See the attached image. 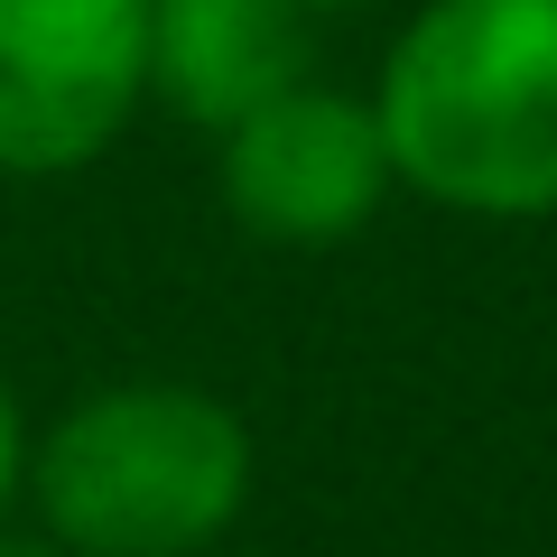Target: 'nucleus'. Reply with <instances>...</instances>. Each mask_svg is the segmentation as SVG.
<instances>
[{"label": "nucleus", "mask_w": 557, "mask_h": 557, "mask_svg": "<svg viewBox=\"0 0 557 557\" xmlns=\"http://www.w3.org/2000/svg\"><path fill=\"white\" fill-rule=\"evenodd\" d=\"M391 177L437 214H557V0H428L381 57Z\"/></svg>", "instance_id": "obj_1"}, {"label": "nucleus", "mask_w": 557, "mask_h": 557, "mask_svg": "<svg viewBox=\"0 0 557 557\" xmlns=\"http://www.w3.org/2000/svg\"><path fill=\"white\" fill-rule=\"evenodd\" d=\"M20 493L75 557H196L251 502V428L196 381H112L28 446Z\"/></svg>", "instance_id": "obj_2"}, {"label": "nucleus", "mask_w": 557, "mask_h": 557, "mask_svg": "<svg viewBox=\"0 0 557 557\" xmlns=\"http://www.w3.org/2000/svg\"><path fill=\"white\" fill-rule=\"evenodd\" d=\"M149 102V0H0V177L102 159Z\"/></svg>", "instance_id": "obj_3"}, {"label": "nucleus", "mask_w": 557, "mask_h": 557, "mask_svg": "<svg viewBox=\"0 0 557 557\" xmlns=\"http://www.w3.org/2000/svg\"><path fill=\"white\" fill-rule=\"evenodd\" d=\"M223 139V205L251 223L260 242H344L381 214L391 196V149H381V121L362 94H335V84H288L260 112H242Z\"/></svg>", "instance_id": "obj_4"}, {"label": "nucleus", "mask_w": 557, "mask_h": 557, "mask_svg": "<svg viewBox=\"0 0 557 557\" xmlns=\"http://www.w3.org/2000/svg\"><path fill=\"white\" fill-rule=\"evenodd\" d=\"M288 84H307L298 0H149V94L177 121L233 131Z\"/></svg>", "instance_id": "obj_5"}, {"label": "nucleus", "mask_w": 557, "mask_h": 557, "mask_svg": "<svg viewBox=\"0 0 557 557\" xmlns=\"http://www.w3.org/2000/svg\"><path fill=\"white\" fill-rule=\"evenodd\" d=\"M20 465H28V428H20L10 381H0V511H10V493H20Z\"/></svg>", "instance_id": "obj_6"}, {"label": "nucleus", "mask_w": 557, "mask_h": 557, "mask_svg": "<svg viewBox=\"0 0 557 557\" xmlns=\"http://www.w3.org/2000/svg\"><path fill=\"white\" fill-rule=\"evenodd\" d=\"M0 557H75V548L47 539V530H10V520H0Z\"/></svg>", "instance_id": "obj_7"}, {"label": "nucleus", "mask_w": 557, "mask_h": 557, "mask_svg": "<svg viewBox=\"0 0 557 557\" xmlns=\"http://www.w3.org/2000/svg\"><path fill=\"white\" fill-rule=\"evenodd\" d=\"M298 10H307V20H317V10H362V0H298Z\"/></svg>", "instance_id": "obj_8"}]
</instances>
